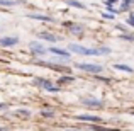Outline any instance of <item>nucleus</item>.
<instances>
[{"label":"nucleus","instance_id":"nucleus-1","mask_svg":"<svg viewBox=\"0 0 134 131\" xmlns=\"http://www.w3.org/2000/svg\"><path fill=\"white\" fill-rule=\"evenodd\" d=\"M68 51L82 55V56H105L109 53H112V49L107 48V46H102V48H85L82 44L71 43V44H68Z\"/></svg>","mask_w":134,"mask_h":131},{"label":"nucleus","instance_id":"nucleus-2","mask_svg":"<svg viewBox=\"0 0 134 131\" xmlns=\"http://www.w3.org/2000/svg\"><path fill=\"white\" fill-rule=\"evenodd\" d=\"M76 68L82 70V72H87V73H92V75H100L104 72V66L102 65H97V63H76Z\"/></svg>","mask_w":134,"mask_h":131},{"label":"nucleus","instance_id":"nucleus-3","mask_svg":"<svg viewBox=\"0 0 134 131\" xmlns=\"http://www.w3.org/2000/svg\"><path fill=\"white\" fill-rule=\"evenodd\" d=\"M34 83H36L37 87L48 90V92H59V87L58 85H53L51 80H48V78H36V80H34Z\"/></svg>","mask_w":134,"mask_h":131},{"label":"nucleus","instance_id":"nucleus-4","mask_svg":"<svg viewBox=\"0 0 134 131\" xmlns=\"http://www.w3.org/2000/svg\"><path fill=\"white\" fill-rule=\"evenodd\" d=\"M29 49H31V53L36 55V56H44V55H48V51H49V49H46L43 46V43H39V41H31Z\"/></svg>","mask_w":134,"mask_h":131},{"label":"nucleus","instance_id":"nucleus-5","mask_svg":"<svg viewBox=\"0 0 134 131\" xmlns=\"http://www.w3.org/2000/svg\"><path fill=\"white\" fill-rule=\"evenodd\" d=\"M19 44V38L17 36H3L0 38V46L2 48H10V46Z\"/></svg>","mask_w":134,"mask_h":131},{"label":"nucleus","instance_id":"nucleus-6","mask_svg":"<svg viewBox=\"0 0 134 131\" xmlns=\"http://www.w3.org/2000/svg\"><path fill=\"white\" fill-rule=\"evenodd\" d=\"M82 104L88 106V107H102L104 102L100 99H95V97H82Z\"/></svg>","mask_w":134,"mask_h":131},{"label":"nucleus","instance_id":"nucleus-7","mask_svg":"<svg viewBox=\"0 0 134 131\" xmlns=\"http://www.w3.org/2000/svg\"><path fill=\"white\" fill-rule=\"evenodd\" d=\"M76 119L78 121H88V123H102V118L95 114H78Z\"/></svg>","mask_w":134,"mask_h":131},{"label":"nucleus","instance_id":"nucleus-8","mask_svg":"<svg viewBox=\"0 0 134 131\" xmlns=\"http://www.w3.org/2000/svg\"><path fill=\"white\" fill-rule=\"evenodd\" d=\"M39 38L44 41H49V43H56V41H61V38L56 36V34L53 33H46V31H43V33H39Z\"/></svg>","mask_w":134,"mask_h":131},{"label":"nucleus","instance_id":"nucleus-9","mask_svg":"<svg viewBox=\"0 0 134 131\" xmlns=\"http://www.w3.org/2000/svg\"><path fill=\"white\" fill-rule=\"evenodd\" d=\"M49 53H53L54 56H63V58H71V53L66 51V49H61V48H54V46H51L49 48Z\"/></svg>","mask_w":134,"mask_h":131},{"label":"nucleus","instance_id":"nucleus-10","mask_svg":"<svg viewBox=\"0 0 134 131\" xmlns=\"http://www.w3.org/2000/svg\"><path fill=\"white\" fill-rule=\"evenodd\" d=\"M29 19H36V20H44V22H53V17L51 15H46V14H27Z\"/></svg>","mask_w":134,"mask_h":131},{"label":"nucleus","instance_id":"nucleus-11","mask_svg":"<svg viewBox=\"0 0 134 131\" xmlns=\"http://www.w3.org/2000/svg\"><path fill=\"white\" fill-rule=\"evenodd\" d=\"M66 27H68V31L71 34H82L83 33V26H80V24H66Z\"/></svg>","mask_w":134,"mask_h":131},{"label":"nucleus","instance_id":"nucleus-12","mask_svg":"<svg viewBox=\"0 0 134 131\" xmlns=\"http://www.w3.org/2000/svg\"><path fill=\"white\" fill-rule=\"evenodd\" d=\"M115 70H121V72H126V73H134V68L129 65H124V63H115L114 65Z\"/></svg>","mask_w":134,"mask_h":131},{"label":"nucleus","instance_id":"nucleus-13","mask_svg":"<svg viewBox=\"0 0 134 131\" xmlns=\"http://www.w3.org/2000/svg\"><path fill=\"white\" fill-rule=\"evenodd\" d=\"M66 3H68L70 7H76V9H83V10L87 9V7L83 5L82 2H78V0H66Z\"/></svg>","mask_w":134,"mask_h":131},{"label":"nucleus","instance_id":"nucleus-14","mask_svg":"<svg viewBox=\"0 0 134 131\" xmlns=\"http://www.w3.org/2000/svg\"><path fill=\"white\" fill-rule=\"evenodd\" d=\"M73 80H75V78H73L71 75H63L61 78H59V83H61V85H65V83H71Z\"/></svg>","mask_w":134,"mask_h":131},{"label":"nucleus","instance_id":"nucleus-15","mask_svg":"<svg viewBox=\"0 0 134 131\" xmlns=\"http://www.w3.org/2000/svg\"><path fill=\"white\" fill-rule=\"evenodd\" d=\"M131 0H121V10L122 12H126V10H129V7H131Z\"/></svg>","mask_w":134,"mask_h":131},{"label":"nucleus","instance_id":"nucleus-16","mask_svg":"<svg viewBox=\"0 0 134 131\" xmlns=\"http://www.w3.org/2000/svg\"><path fill=\"white\" fill-rule=\"evenodd\" d=\"M121 39H122V41H131V43H134V34L122 33V34H121Z\"/></svg>","mask_w":134,"mask_h":131},{"label":"nucleus","instance_id":"nucleus-17","mask_svg":"<svg viewBox=\"0 0 134 131\" xmlns=\"http://www.w3.org/2000/svg\"><path fill=\"white\" fill-rule=\"evenodd\" d=\"M15 3H19V0H0V5H7V7L15 5Z\"/></svg>","mask_w":134,"mask_h":131},{"label":"nucleus","instance_id":"nucleus-18","mask_svg":"<svg viewBox=\"0 0 134 131\" xmlns=\"http://www.w3.org/2000/svg\"><path fill=\"white\" fill-rule=\"evenodd\" d=\"M41 114L46 116V118H51V116L54 114V111H48V109H43V111H41Z\"/></svg>","mask_w":134,"mask_h":131},{"label":"nucleus","instance_id":"nucleus-19","mask_svg":"<svg viewBox=\"0 0 134 131\" xmlns=\"http://www.w3.org/2000/svg\"><path fill=\"white\" fill-rule=\"evenodd\" d=\"M127 24L134 27V12H131V14H129V17H127Z\"/></svg>","mask_w":134,"mask_h":131},{"label":"nucleus","instance_id":"nucleus-20","mask_svg":"<svg viewBox=\"0 0 134 131\" xmlns=\"http://www.w3.org/2000/svg\"><path fill=\"white\" fill-rule=\"evenodd\" d=\"M17 114H19V116H31V111H24V109H19V111H17Z\"/></svg>","mask_w":134,"mask_h":131},{"label":"nucleus","instance_id":"nucleus-21","mask_svg":"<svg viewBox=\"0 0 134 131\" xmlns=\"http://www.w3.org/2000/svg\"><path fill=\"white\" fill-rule=\"evenodd\" d=\"M114 15H115V14H107V12H104V14H102V17H104V19H114Z\"/></svg>","mask_w":134,"mask_h":131},{"label":"nucleus","instance_id":"nucleus-22","mask_svg":"<svg viewBox=\"0 0 134 131\" xmlns=\"http://www.w3.org/2000/svg\"><path fill=\"white\" fill-rule=\"evenodd\" d=\"M104 3H105L107 7H112L114 3H117V0H104Z\"/></svg>","mask_w":134,"mask_h":131},{"label":"nucleus","instance_id":"nucleus-23","mask_svg":"<svg viewBox=\"0 0 134 131\" xmlns=\"http://www.w3.org/2000/svg\"><path fill=\"white\" fill-rule=\"evenodd\" d=\"M66 131H85V129H78V128H68Z\"/></svg>","mask_w":134,"mask_h":131},{"label":"nucleus","instance_id":"nucleus-24","mask_svg":"<svg viewBox=\"0 0 134 131\" xmlns=\"http://www.w3.org/2000/svg\"><path fill=\"white\" fill-rule=\"evenodd\" d=\"M5 107H7L5 104H0V109H5Z\"/></svg>","mask_w":134,"mask_h":131},{"label":"nucleus","instance_id":"nucleus-25","mask_svg":"<svg viewBox=\"0 0 134 131\" xmlns=\"http://www.w3.org/2000/svg\"><path fill=\"white\" fill-rule=\"evenodd\" d=\"M131 114H132V116H134V111H131Z\"/></svg>","mask_w":134,"mask_h":131},{"label":"nucleus","instance_id":"nucleus-26","mask_svg":"<svg viewBox=\"0 0 134 131\" xmlns=\"http://www.w3.org/2000/svg\"><path fill=\"white\" fill-rule=\"evenodd\" d=\"M131 2H132V3H134V0H131Z\"/></svg>","mask_w":134,"mask_h":131}]
</instances>
